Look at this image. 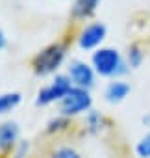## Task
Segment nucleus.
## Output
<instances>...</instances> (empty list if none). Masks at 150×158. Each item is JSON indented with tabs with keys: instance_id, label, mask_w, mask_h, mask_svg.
Segmentation results:
<instances>
[{
	"instance_id": "obj_1",
	"label": "nucleus",
	"mask_w": 150,
	"mask_h": 158,
	"mask_svg": "<svg viewBox=\"0 0 150 158\" xmlns=\"http://www.w3.org/2000/svg\"><path fill=\"white\" fill-rule=\"evenodd\" d=\"M93 67L102 76H119L126 73V63L115 48H98L93 54Z\"/></svg>"
},
{
	"instance_id": "obj_2",
	"label": "nucleus",
	"mask_w": 150,
	"mask_h": 158,
	"mask_svg": "<svg viewBox=\"0 0 150 158\" xmlns=\"http://www.w3.org/2000/svg\"><path fill=\"white\" fill-rule=\"evenodd\" d=\"M89 108H91V95L84 88H72L59 101V112L63 115H76Z\"/></svg>"
},
{
	"instance_id": "obj_3",
	"label": "nucleus",
	"mask_w": 150,
	"mask_h": 158,
	"mask_svg": "<svg viewBox=\"0 0 150 158\" xmlns=\"http://www.w3.org/2000/svg\"><path fill=\"white\" fill-rule=\"evenodd\" d=\"M63 58H65V48L61 45H50L34 58V71L37 74H48L56 71V67H59Z\"/></svg>"
},
{
	"instance_id": "obj_4",
	"label": "nucleus",
	"mask_w": 150,
	"mask_h": 158,
	"mask_svg": "<svg viewBox=\"0 0 150 158\" xmlns=\"http://www.w3.org/2000/svg\"><path fill=\"white\" fill-rule=\"evenodd\" d=\"M72 89V82L70 78L65 74H57L54 78V82L46 88H43L37 95V104H50L54 101H61L69 91Z\"/></svg>"
},
{
	"instance_id": "obj_5",
	"label": "nucleus",
	"mask_w": 150,
	"mask_h": 158,
	"mask_svg": "<svg viewBox=\"0 0 150 158\" xmlns=\"http://www.w3.org/2000/svg\"><path fill=\"white\" fill-rule=\"evenodd\" d=\"M70 80L76 84V88H84V89H89L95 82V74H93V69L85 63V61H72L70 63Z\"/></svg>"
},
{
	"instance_id": "obj_6",
	"label": "nucleus",
	"mask_w": 150,
	"mask_h": 158,
	"mask_svg": "<svg viewBox=\"0 0 150 158\" xmlns=\"http://www.w3.org/2000/svg\"><path fill=\"white\" fill-rule=\"evenodd\" d=\"M104 37H106V26L102 23H95V24H89L84 28L78 43L82 48H93V47L100 45Z\"/></svg>"
},
{
	"instance_id": "obj_7",
	"label": "nucleus",
	"mask_w": 150,
	"mask_h": 158,
	"mask_svg": "<svg viewBox=\"0 0 150 158\" xmlns=\"http://www.w3.org/2000/svg\"><path fill=\"white\" fill-rule=\"evenodd\" d=\"M17 138H19V127H17V123L8 121V123L0 125V151L11 149L15 145Z\"/></svg>"
},
{
	"instance_id": "obj_8",
	"label": "nucleus",
	"mask_w": 150,
	"mask_h": 158,
	"mask_svg": "<svg viewBox=\"0 0 150 158\" xmlns=\"http://www.w3.org/2000/svg\"><path fill=\"white\" fill-rule=\"evenodd\" d=\"M128 93H130V86L126 82H111L106 88V99L109 102H120L122 99H126Z\"/></svg>"
},
{
	"instance_id": "obj_9",
	"label": "nucleus",
	"mask_w": 150,
	"mask_h": 158,
	"mask_svg": "<svg viewBox=\"0 0 150 158\" xmlns=\"http://www.w3.org/2000/svg\"><path fill=\"white\" fill-rule=\"evenodd\" d=\"M98 2H100V0H76V4H74V8H72L74 17H80V19L89 17L97 10Z\"/></svg>"
},
{
	"instance_id": "obj_10",
	"label": "nucleus",
	"mask_w": 150,
	"mask_h": 158,
	"mask_svg": "<svg viewBox=\"0 0 150 158\" xmlns=\"http://www.w3.org/2000/svg\"><path fill=\"white\" fill-rule=\"evenodd\" d=\"M21 102V93H4L0 95V114H6L13 110Z\"/></svg>"
},
{
	"instance_id": "obj_11",
	"label": "nucleus",
	"mask_w": 150,
	"mask_h": 158,
	"mask_svg": "<svg viewBox=\"0 0 150 158\" xmlns=\"http://www.w3.org/2000/svg\"><path fill=\"white\" fill-rule=\"evenodd\" d=\"M85 121H87V127H89L91 132H98L104 127V117L98 112H89V115H87Z\"/></svg>"
},
{
	"instance_id": "obj_12",
	"label": "nucleus",
	"mask_w": 150,
	"mask_h": 158,
	"mask_svg": "<svg viewBox=\"0 0 150 158\" xmlns=\"http://www.w3.org/2000/svg\"><path fill=\"white\" fill-rule=\"evenodd\" d=\"M128 61H130L132 67H139V65H141V61H143V52H141V48H139L137 45H132V47H130V50H128Z\"/></svg>"
},
{
	"instance_id": "obj_13",
	"label": "nucleus",
	"mask_w": 150,
	"mask_h": 158,
	"mask_svg": "<svg viewBox=\"0 0 150 158\" xmlns=\"http://www.w3.org/2000/svg\"><path fill=\"white\" fill-rule=\"evenodd\" d=\"M50 158H82V156L74 149H70V147H59V149H56L52 152Z\"/></svg>"
},
{
	"instance_id": "obj_14",
	"label": "nucleus",
	"mask_w": 150,
	"mask_h": 158,
	"mask_svg": "<svg viewBox=\"0 0 150 158\" xmlns=\"http://www.w3.org/2000/svg\"><path fill=\"white\" fill-rule=\"evenodd\" d=\"M137 154L141 158H150V132L137 143Z\"/></svg>"
},
{
	"instance_id": "obj_15",
	"label": "nucleus",
	"mask_w": 150,
	"mask_h": 158,
	"mask_svg": "<svg viewBox=\"0 0 150 158\" xmlns=\"http://www.w3.org/2000/svg\"><path fill=\"white\" fill-rule=\"evenodd\" d=\"M65 125H67V119H65V117H57V119H54V121L48 123V132L59 130V128H63Z\"/></svg>"
},
{
	"instance_id": "obj_16",
	"label": "nucleus",
	"mask_w": 150,
	"mask_h": 158,
	"mask_svg": "<svg viewBox=\"0 0 150 158\" xmlns=\"http://www.w3.org/2000/svg\"><path fill=\"white\" fill-rule=\"evenodd\" d=\"M6 47V35H4V32L0 30V50H2Z\"/></svg>"
},
{
	"instance_id": "obj_17",
	"label": "nucleus",
	"mask_w": 150,
	"mask_h": 158,
	"mask_svg": "<svg viewBox=\"0 0 150 158\" xmlns=\"http://www.w3.org/2000/svg\"><path fill=\"white\" fill-rule=\"evenodd\" d=\"M143 123H144V125H148V127H150V115H146V117H143Z\"/></svg>"
}]
</instances>
